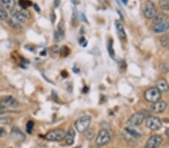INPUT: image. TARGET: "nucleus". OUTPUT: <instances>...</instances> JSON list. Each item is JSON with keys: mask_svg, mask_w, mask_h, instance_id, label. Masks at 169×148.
Returning a JSON list of instances; mask_svg holds the SVG:
<instances>
[{"mask_svg": "<svg viewBox=\"0 0 169 148\" xmlns=\"http://www.w3.org/2000/svg\"><path fill=\"white\" fill-rule=\"evenodd\" d=\"M149 116L150 115H149L148 112L146 110L140 111L138 112L134 113L130 116V118L127 120V124L130 126H138L141 125Z\"/></svg>", "mask_w": 169, "mask_h": 148, "instance_id": "f257e3e1", "label": "nucleus"}, {"mask_svg": "<svg viewBox=\"0 0 169 148\" xmlns=\"http://www.w3.org/2000/svg\"><path fill=\"white\" fill-rule=\"evenodd\" d=\"M162 92L156 87H149L144 93V98L148 103H153L160 100Z\"/></svg>", "mask_w": 169, "mask_h": 148, "instance_id": "f03ea898", "label": "nucleus"}, {"mask_svg": "<svg viewBox=\"0 0 169 148\" xmlns=\"http://www.w3.org/2000/svg\"><path fill=\"white\" fill-rule=\"evenodd\" d=\"M91 120H92V118L90 115H83L80 117L75 123V126L77 132L82 133L86 131L90 125Z\"/></svg>", "mask_w": 169, "mask_h": 148, "instance_id": "7ed1b4c3", "label": "nucleus"}, {"mask_svg": "<svg viewBox=\"0 0 169 148\" xmlns=\"http://www.w3.org/2000/svg\"><path fill=\"white\" fill-rule=\"evenodd\" d=\"M145 125L149 130L158 131L162 127V121L157 117L149 116L145 120Z\"/></svg>", "mask_w": 169, "mask_h": 148, "instance_id": "20e7f679", "label": "nucleus"}, {"mask_svg": "<svg viewBox=\"0 0 169 148\" xmlns=\"http://www.w3.org/2000/svg\"><path fill=\"white\" fill-rule=\"evenodd\" d=\"M110 135L109 132L105 129L101 130L98 133L96 139V145L99 147H104L110 143Z\"/></svg>", "mask_w": 169, "mask_h": 148, "instance_id": "39448f33", "label": "nucleus"}, {"mask_svg": "<svg viewBox=\"0 0 169 148\" xmlns=\"http://www.w3.org/2000/svg\"><path fill=\"white\" fill-rule=\"evenodd\" d=\"M65 132L63 130L56 129L49 131L46 134L44 138L49 141H60L64 139Z\"/></svg>", "mask_w": 169, "mask_h": 148, "instance_id": "423d86ee", "label": "nucleus"}, {"mask_svg": "<svg viewBox=\"0 0 169 148\" xmlns=\"http://www.w3.org/2000/svg\"><path fill=\"white\" fill-rule=\"evenodd\" d=\"M157 11L155 4L150 0H147L144 8V15L147 19H150L156 15Z\"/></svg>", "mask_w": 169, "mask_h": 148, "instance_id": "0eeeda50", "label": "nucleus"}, {"mask_svg": "<svg viewBox=\"0 0 169 148\" xmlns=\"http://www.w3.org/2000/svg\"><path fill=\"white\" fill-rule=\"evenodd\" d=\"M162 137L159 135L150 136L145 144L144 148H158L162 142Z\"/></svg>", "mask_w": 169, "mask_h": 148, "instance_id": "6e6552de", "label": "nucleus"}, {"mask_svg": "<svg viewBox=\"0 0 169 148\" xmlns=\"http://www.w3.org/2000/svg\"><path fill=\"white\" fill-rule=\"evenodd\" d=\"M0 105L3 107H11L17 108L19 106V102L12 96L4 97L0 100Z\"/></svg>", "mask_w": 169, "mask_h": 148, "instance_id": "1a4fd4ad", "label": "nucleus"}, {"mask_svg": "<svg viewBox=\"0 0 169 148\" xmlns=\"http://www.w3.org/2000/svg\"><path fill=\"white\" fill-rule=\"evenodd\" d=\"M167 108V103L165 101L159 100L156 103H153L150 106V111L156 114H160L164 112Z\"/></svg>", "mask_w": 169, "mask_h": 148, "instance_id": "9d476101", "label": "nucleus"}, {"mask_svg": "<svg viewBox=\"0 0 169 148\" xmlns=\"http://www.w3.org/2000/svg\"><path fill=\"white\" fill-rule=\"evenodd\" d=\"M10 135L11 138H13L14 139H15L16 141H24L26 139V136H25L24 133L21 131V130L17 127H13L11 129L10 132Z\"/></svg>", "mask_w": 169, "mask_h": 148, "instance_id": "9b49d317", "label": "nucleus"}, {"mask_svg": "<svg viewBox=\"0 0 169 148\" xmlns=\"http://www.w3.org/2000/svg\"><path fill=\"white\" fill-rule=\"evenodd\" d=\"M64 36H65V29H64V23L63 22H62L61 23H59L57 30L54 32V40H55L56 42L61 41V40H63Z\"/></svg>", "mask_w": 169, "mask_h": 148, "instance_id": "f8f14e48", "label": "nucleus"}, {"mask_svg": "<svg viewBox=\"0 0 169 148\" xmlns=\"http://www.w3.org/2000/svg\"><path fill=\"white\" fill-rule=\"evenodd\" d=\"M75 131L73 128L70 127L69 128V130H67V132H65V137H64V139H65V143L66 145L69 146L72 145L74 143H75Z\"/></svg>", "mask_w": 169, "mask_h": 148, "instance_id": "ddd939ff", "label": "nucleus"}, {"mask_svg": "<svg viewBox=\"0 0 169 148\" xmlns=\"http://www.w3.org/2000/svg\"><path fill=\"white\" fill-rule=\"evenodd\" d=\"M156 87L161 92L167 93L169 91V85L165 79H159L156 82Z\"/></svg>", "mask_w": 169, "mask_h": 148, "instance_id": "4468645a", "label": "nucleus"}, {"mask_svg": "<svg viewBox=\"0 0 169 148\" xmlns=\"http://www.w3.org/2000/svg\"><path fill=\"white\" fill-rule=\"evenodd\" d=\"M16 5L15 0H0V6L5 10L11 11Z\"/></svg>", "mask_w": 169, "mask_h": 148, "instance_id": "2eb2a0df", "label": "nucleus"}, {"mask_svg": "<svg viewBox=\"0 0 169 148\" xmlns=\"http://www.w3.org/2000/svg\"><path fill=\"white\" fill-rule=\"evenodd\" d=\"M169 29V23L167 22L160 23V24L154 25L153 30L155 33H162L166 32L167 30Z\"/></svg>", "mask_w": 169, "mask_h": 148, "instance_id": "dca6fc26", "label": "nucleus"}, {"mask_svg": "<svg viewBox=\"0 0 169 148\" xmlns=\"http://www.w3.org/2000/svg\"><path fill=\"white\" fill-rule=\"evenodd\" d=\"M167 19H168V16H167L166 13H159L155 16L153 18V23H154V25L156 24H160V23L167 22Z\"/></svg>", "mask_w": 169, "mask_h": 148, "instance_id": "f3484780", "label": "nucleus"}, {"mask_svg": "<svg viewBox=\"0 0 169 148\" xmlns=\"http://www.w3.org/2000/svg\"><path fill=\"white\" fill-rule=\"evenodd\" d=\"M115 26L116 29L117 31L118 34L122 39H126V33L125 32V29H124V26L123 23L120 22V20H116L115 22Z\"/></svg>", "mask_w": 169, "mask_h": 148, "instance_id": "a211bd4d", "label": "nucleus"}, {"mask_svg": "<svg viewBox=\"0 0 169 148\" xmlns=\"http://www.w3.org/2000/svg\"><path fill=\"white\" fill-rule=\"evenodd\" d=\"M125 131L126 132V133H128L129 135L135 138V139H138V138L141 137V132L138 131L137 130H135V128H133V126H127V127L125 128Z\"/></svg>", "mask_w": 169, "mask_h": 148, "instance_id": "6ab92c4d", "label": "nucleus"}, {"mask_svg": "<svg viewBox=\"0 0 169 148\" xmlns=\"http://www.w3.org/2000/svg\"><path fill=\"white\" fill-rule=\"evenodd\" d=\"M11 15H12V17L14 18V19H15L17 22H18L20 23H24L26 19V17L23 16V13H21L20 11H13L12 13H11Z\"/></svg>", "mask_w": 169, "mask_h": 148, "instance_id": "aec40b11", "label": "nucleus"}, {"mask_svg": "<svg viewBox=\"0 0 169 148\" xmlns=\"http://www.w3.org/2000/svg\"><path fill=\"white\" fill-rule=\"evenodd\" d=\"M160 44L165 48L169 47V34H163L160 38Z\"/></svg>", "mask_w": 169, "mask_h": 148, "instance_id": "412c9836", "label": "nucleus"}, {"mask_svg": "<svg viewBox=\"0 0 169 148\" xmlns=\"http://www.w3.org/2000/svg\"><path fill=\"white\" fill-rule=\"evenodd\" d=\"M84 136L85 138L87 140H89V141H91V140H93V139H94L95 137V131L93 129H91V128H88L86 131H85L84 132Z\"/></svg>", "mask_w": 169, "mask_h": 148, "instance_id": "4be33fe9", "label": "nucleus"}, {"mask_svg": "<svg viewBox=\"0 0 169 148\" xmlns=\"http://www.w3.org/2000/svg\"><path fill=\"white\" fill-rule=\"evenodd\" d=\"M107 48H108V54H109L110 57L114 58V56H115V52H114V48H113V40H112V39H110V40H108Z\"/></svg>", "mask_w": 169, "mask_h": 148, "instance_id": "5701e85b", "label": "nucleus"}, {"mask_svg": "<svg viewBox=\"0 0 169 148\" xmlns=\"http://www.w3.org/2000/svg\"><path fill=\"white\" fill-rule=\"evenodd\" d=\"M159 6L164 11H169V0H159Z\"/></svg>", "mask_w": 169, "mask_h": 148, "instance_id": "b1692460", "label": "nucleus"}, {"mask_svg": "<svg viewBox=\"0 0 169 148\" xmlns=\"http://www.w3.org/2000/svg\"><path fill=\"white\" fill-rule=\"evenodd\" d=\"M59 52L62 57H67L70 54V49L66 46H63L59 49Z\"/></svg>", "mask_w": 169, "mask_h": 148, "instance_id": "393cba45", "label": "nucleus"}, {"mask_svg": "<svg viewBox=\"0 0 169 148\" xmlns=\"http://www.w3.org/2000/svg\"><path fill=\"white\" fill-rule=\"evenodd\" d=\"M19 5L23 9H27V8L32 5V2L29 1V0H20Z\"/></svg>", "mask_w": 169, "mask_h": 148, "instance_id": "a878e982", "label": "nucleus"}, {"mask_svg": "<svg viewBox=\"0 0 169 148\" xmlns=\"http://www.w3.org/2000/svg\"><path fill=\"white\" fill-rule=\"evenodd\" d=\"M8 25L10 26L11 27H12V28L14 29H20L21 28V26L20 24V23L17 22L15 19H8Z\"/></svg>", "mask_w": 169, "mask_h": 148, "instance_id": "bb28decb", "label": "nucleus"}, {"mask_svg": "<svg viewBox=\"0 0 169 148\" xmlns=\"http://www.w3.org/2000/svg\"><path fill=\"white\" fill-rule=\"evenodd\" d=\"M35 126V123L33 120H29L26 124V132H28L29 134L32 133V130H33Z\"/></svg>", "mask_w": 169, "mask_h": 148, "instance_id": "cd10ccee", "label": "nucleus"}, {"mask_svg": "<svg viewBox=\"0 0 169 148\" xmlns=\"http://www.w3.org/2000/svg\"><path fill=\"white\" fill-rule=\"evenodd\" d=\"M12 122V119L10 118H6V117H5V118H0V124H4V125H8V124H10Z\"/></svg>", "mask_w": 169, "mask_h": 148, "instance_id": "c85d7f7f", "label": "nucleus"}, {"mask_svg": "<svg viewBox=\"0 0 169 148\" xmlns=\"http://www.w3.org/2000/svg\"><path fill=\"white\" fill-rule=\"evenodd\" d=\"M8 19V13L6 10L0 9V20H5Z\"/></svg>", "mask_w": 169, "mask_h": 148, "instance_id": "c756f323", "label": "nucleus"}, {"mask_svg": "<svg viewBox=\"0 0 169 148\" xmlns=\"http://www.w3.org/2000/svg\"><path fill=\"white\" fill-rule=\"evenodd\" d=\"M159 70L163 72V73H166V72L169 71V67L166 64H161V65H159Z\"/></svg>", "mask_w": 169, "mask_h": 148, "instance_id": "7c9ffc66", "label": "nucleus"}, {"mask_svg": "<svg viewBox=\"0 0 169 148\" xmlns=\"http://www.w3.org/2000/svg\"><path fill=\"white\" fill-rule=\"evenodd\" d=\"M20 11L23 13V16L26 17V19H30L31 17V13L27 9H22Z\"/></svg>", "mask_w": 169, "mask_h": 148, "instance_id": "2f4dec72", "label": "nucleus"}, {"mask_svg": "<svg viewBox=\"0 0 169 148\" xmlns=\"http://www.w3.org/2000/svg\"><path fill=\"white\" fill-rule=\"evenodd\" d=\"M79 44L81 46H83V47H84V46H86L87 45V40L85 39V38L82 37V38L79 39Z\"/></svg>", "mask_w": 169, "mask_h": 148, "instance_id": "473e14b6", "label": "nucleus"}, {"mask_svg": "<svg viewBox=\"0 0 169 148\" xmlns=\"http://www.w3.org/2000/svg\"><path fill=\"white\" fill-rule=\"evenodd\" d=\"M8 112H9V111L5 107L2 106L1 105H0V114H5V113H8Z\"/></svg>", "mask_w": 169, "mask_h": 148, "instance_id": "72a5a7b5", "label": "nucleus"}, {"mask_svg": "<svg viewBox=\"0 0 169 148\" xmlns=\"http://www.w3.org/2000/svg\"><path fill=\"white\" fill-rule=\"evenodd\" d=\"M6 135V130H5L4 128L0 127V137H3Z\"/></svg>", "mask_w": 169, "mask_h": 148, "instance_id": "f704fd0d", "label": "nucleus"}, {"mask_svg": "<svg viewBox=\"0 0 169 148\" xmlns=\"http://www.w3.org/2000/svg\"><path fill=\"white\" fill-rule=\"evenodd\" d=\"M60 3H61V0H54V8H57L59 6Z\"/></svg>", "mask_w": 169, "mask_h": 148, "instance_id": "c9c22d12", "label": "nucleus"}, {"mask_svg": "<svg viewBox=\"0 0 169 148\" xmlns=\"http://www.w3.org/2000/svg\"><path fill=\"white\" fill-rule=\"evenodd\" d=\"M50 17H51V22H52V23H54V22H55V19H56L55 13L52 12L51 13V15H50Z\"/></svg>", "mask_w": 169, "mask_h": 148, "instance_id": "e433bc0d", "label": "nucleus"}, {"mask_svg": "<svg viewBox=\"0 0 169 148\" xmlns=\"http://www.w3.org/2000/svg\"><path fill=\"white\" fill-rule=\"evenodd\" d=\"M34 8H35V10H36V11L39 12V11H40V8H39V7H38V5H37V4H35V5H34Z\"/></svg>", "mask_w": 169, "mask_h": 148, "instance_id": "4c0bfd02", "label": "nucleus"}, {"mask_svg": "<svg viewBox=\"0 0 169 148\" xmlns=\"http://www.w3.org/2000/svg\"><path fill=\"white\" fill-rule=\"evenodd\" d=\"M84 87H85V89H84V88H83V93H87V92H88V91H89L88 87H87V86H85Z\"/></svg>", "mask_w": 169, "mask_h": 148, "instance_id": "58836bf2", "label": "nucleus"}, {"mask_svg": "<svg viewBox=\"0 0 169 148\" xmlns=\"http://www.w3.org/2000/svg\"><path fill=\"white\" fill-rule=\"evenodd\" d=\"M73 71L75 72V73H78V72H79V69H78V68L74 67L73 68Z\"/></svg>", "mask_w": 169, "mask_h": 148, "instance_id": "ea45409f", "label": "nucleus"}, {"mask_svg": "<svg viewBox=\"0 0 169 148\" xmlns=\"http://www.w3.org/2000/svg\"><path fill=\"white\" fill-rule=\"evenodd\" d=\"M81 17H82L83 19H84V21H85V22H87V19H86V17H85V15L83 14V13H81Z\"/></svg>", "mask_w": 169, "mask_h": 148, "instance_id": "a19ab883", "label": "nucleus"}, {"mask_svg": "<svg viewBox=\"0 0 169 148\" xmlns=\"http://www.w3.org/2000/svg\"><path fill=\"white\" fill-rule=\"evenodd\" d=\"M166 134L167 135V136H168L169 137V129H167L166 130Z\"/></svg>", "mask_w": 169, "mask_h": 148, "instance_id": "79ce46f5", "label": "nucleus"}, {"mask_svg": "<svg viewBox=\"0 0 169 148\" xmlns=\"http://www.w3.org/2000/svg\"><path fill=\"white\" fill-rule=\"evenodd\" d=\"M122 2H123V4H125V5H126L128 3V0H122Z\"/></svg>", "mask_w": 169, "mask_h": 148, "instance_id": "37998d69", "label": "nucleus"}, {"mask_svg": "<svg viewBox=\"0 0 169 148\" xmlns=\"http://www.w3.org/2000/svg\"><path fill=\"white\" fill-rule=\"evenodd\" d=\"M91 148H101V147H99V146H96V147H91Z\"/></svg>", "mask_w": 169, "mask_h": 148, "instance_id": "c03bdc74", "label": "nucleus"}]
</instances>
